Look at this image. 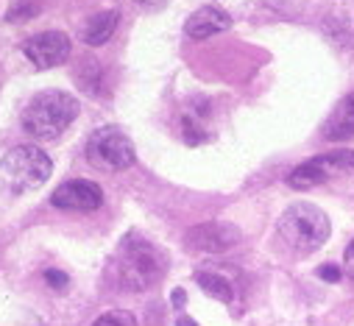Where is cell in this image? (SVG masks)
<instances>
[{
	"label": "cell",
	"instance_id": "6da1fadb",
	"mask_svg": "<svg viewBox=\"0 0 354 326\" xmlns=\"http://www.w3.org/2000/svg\"><path fill=\"white\" fill-rule=\"evenodd\" d=\"M112 271H115V279H118L120 290L140 293V290H148L151 285H156L165 276L167 260L153 242H148L142 237H126L120 242V249H118Z\"/></svg>",
	"mask_w": 354,
	"mask_h": 326
},
{
	"label": "cell",
	"instance_id": "7a4b0ae2",
	"mask_svg": "<svg viewBox=\"0 0 354 326\" xmlns=\"http://www.w3.org/2000/svg\"><path fill=\"white\" fill-rule=\"evenodd\" d=\"M78 117V101L62 90H42L23 109V128L37 140H56Z\"/></svg>",
	"mask_w": 354,
	"mask_h": 326
},
{
	"label": "cell",
	"instance_id": "3957f363",
	"mask_svg": "<svg viewBox=\"0 0 354 326\" xmlns=\"http://www.w3.org/2000/svg\"><path fill=\"white\" fill-rule=\"evenodd\" d=\"M279 237L288 242V246L299 254H310L315 249H321L329 240V218L307 201H299L293 207L285 209V215L279 218Z\"/></svg>",
	"mask_w": 354,
	"mask_h": 326
},
{
	"label": "cell",
	"instance_id": "277c9868",
	"mask_svg": "<svg viewBox=\"0 0 354 326\" xmlns=\"http://www.w3.org/2000/svg\"><path fill=\"white\" fill-rule=\"evenodd\" d=\"M53 173L50 156L37 145H17L0 159V182L12 193H28L42 187Z\"/></svg>",
	"mask_w": 354,
	"mask_h": 326
},
{
	"label": "cell",
	"instance_id": "5b68a950",
	"mask_svg": "<svg viewBox=\"0 0 354 326\" xmlns=\"http://www.w3.org/2000/svg\"><path fill=\"white\" fill-rule=\"evenodd\" d=\"M86 162L104 173H118L134 165V145L118 126H104L86 140Z\"/></svg>",
	"mask_w": 354,
	"mask_h": 326
},
{
	"label": "cell",
	"instance_id": "8992f818",
	"mask_svg": "<svg viewBox=\"0 0 354 326\" xmlns=\"http://www.w3.org/2000/svg\"><path fill=\"white\" fill-rule=\"evenodd\" d=\"M351 171H354V151H329V153L313 156L304 162V165H299L288 176V184L293 190H310V187H318L335 176L351 173Z\"/></svg>",
	"mask_w": 354,
	"mask_h": 326
},
{
	"label": "cell",
	"instance_id": "52a82bcc",
	"mask_svg": "<svg viewBox=\"0 0 354 326\" xmlns=\"http://www.w3.org/2000/svg\"><path fill=\"white\" fill-rule=\"evenodd\" d=\"M23 53L39 70L59 67L70 56V37L62 34V31H42V34L23 42Z\"/></svg>",
	"mask_w": 354,
	"mask_h": 326
},
{
	"label": "cell",
	"instance_id": "ba28073f",
	"mask_svg": "<svg viewBox=\"0 0 354 326\" xmlns=\"http://www.w3.org/2000/svg\"><path fill=\"white\" fill-rule=\"evenodd\" d=\"M50 204L67 212H95L104 204V193L90 179H73L53 190Z\"/></svg>",
	"mask_w": 354,
	"mask_h": 326
},
{
	"label": "cell",
	"instance_id": "9c48e42d",
	"mask_svg": "<svg viewBox=\"0 0 354 326\" xmlns=\"http://www.w3.org/2000/svg\"><path fill=\"white\" fill-rule=\"evenodd\" d=\"M237 242H240V229L232 223H223V220H209V223L193 226L187 231V246L196 251H204V254L229 251Z\"/></svg>",
	"mask_w": 354,
	"mask_h": 326
},
{
	"label": "cell",
	"instance_id": "30bf717a",
	"mask_svg": "<svg viewBox=\"0 0 354 326\" xmlns=\"http://www.w3.org/2000/svg\"><path fill=\"white\" fill-rule=\"evenodd\" d=\"M229 26H232V17H229L223 9H218V6H204V9H198L196 15H190V20L185 23V34H187L190 39H209V37L226 31Z\"/></svg>",
	"mask_w": 354,
	"mask_h": 326
},
{
	"label": "cell",
	"instance_id": "8fae6325",
	"mask_svg": "<svg viewBox=\"0 0 354 326\" xmlns=\"http://www.w3.org/2000/svg\"><path fill=\"white\" fill-rule=\"evenodd\" d=\"M354 137V93H348L337 109L329 115L326 126H324V140L329 142H343Z\"/></svg>",
	"mask_w": 354,
	"mask_h": 326
},
{
	"label": "cell",
	"instance_id": "7c38bea8",
	"mask_svg": "<svg viewBox=\"0 0 354 326\" xmlns=\"http://www.w3.org/2000/svg\"><path fill=\"white\" fill-rule=\"evenodd\" d=\"M118 23H120V12H118V9L98 12V15H93L90 20H86V26H84V31H81V39H84L86 45H90V48L106 45V42L112 39V34H115Z\"/></svg>",
	"mask_w": 354,
	"mask_h": 326
},
{
	"label": "cell",
	"instance_id": "4fadbf2b",
	"mask_svg": "<svg viewBox=\"0 0 354 326\" xmlns=\"http://www.w3.org/2000/svg\"><path fill=\"white\" fill-rule=\"evenodd\" d=\"M196 282H198V287H201L207 296H212V298H218V301H223V304H232V301H234L232 282H226L223 276H218V274H212V271H198V274H196Z\"/></svg>",
	"mask_w": 354,
	"mask_h": 326
},
{
	"label": "cell",
	"instance_id": "5bb4252c",
	"mask_svg": "<svg viewBox=\"0 0 354 326\" xmlns=\"http://www.w3.org/2000/svg\"><path fill=\"white\" fill-rule=\"evenodd\" d=\"M37 12H39V6L34 3V0H17V3L9 9L6 20H9V23H26V20H31Z\"/></svg>",
	"mask_w": 354,
	"mask_h": 326
},
{
	"label": "cell",
	"instance_id": "9a60e30c",
	"mask_svg": "<svg viewBox=\"0 0 354 326\" xmlns=\"http://www.w3.org/2000/svg\"><path fill=\"white\" fill-rule=\"evenodd\" d=\"M93 326H137V318L131 312H126V309H112V312L101 315Z\"/></svg>",
	"mask_w": 354,
	"mask_h": 326
},
{
	"label": "cell",
	"instance_id": "2e32d148",
	"mask_svg": "<svg viewBox=\"0 0 354 326\" xmlns=\"http://www.w3.org/2000/svg\"><path fill=\"white\" fill-rule=\"evenodd\" d=\"M45 282H48V285H50L53 290H67V285H70L67 274H62V271H56V268L45 271Z\"/></svg>",
	"mask_w": 354,
	"mask_h": 326
},
{
	"label": "cell",
	"instance_id": "e0dca14e",
	"mask_svg": "<svg viewBox=\"0 0 354 326\" xmlns=\"http://www.w3.org/2000/svg\"><path fill=\"white\" fill-rule=\"evenodd\" d=\"M343 274L354 282V240L348 242V249H346V257H343Z\"/></svg>",
	"mask_w": 354,
	"mask_h": 326
},
{
	"label": "cell",
	"instance_id": "ac0fdd59",
	"mask_svg": "<svg viewBox=\"0 0 354 326\" xmlns=\"http://www.w3.org/2000/svg\"><path fill=\"white\" fill-rule=\"evenodd\" d=\"M340 274H343V271H340L337 265H321V268H318V276H321L324 282H337Z\"/></svg>",
	"mask_w": 354,
	"mask_h": 326
},
{
	"label": "cell",
	"instance_id": "d6986e66",
	"mask_svg": "<svg viewBox=\"0 0 354 326\" xmlns=\"http://www.w3.org/2000/svg\"><path fill=\"white\" fill-rule=\"evenodd\" d=\"M170 301H173V307H185V301H187V293H185L182 287H176V290L170 293Z\"/></svg>",
	"mask_w": 354,
	"mask_h": 326
},
{
	"label": "cell",
	"instance_id": "ffe728a7",
	"mask_svg": "<svg viewBox=\"0 0 354 326\" xmlns=\"http://www.w3.org/2000/svg\"><path fill=\"white\" fill-rule=\"evenodd\" d=\"M179 326H198L193 318H179Z\"/></svg>",
	"mask_w": 354,
	"mask_h": 326
},
{
	"label": "cell",
	"instance_id": "44dd1931",
	"mask_svg": "<svg viewBox=\"0 0 354 326\" xmlns=\"http://www.w3.org/2000/svg\"><path fill=\"white\" fill-rule=\"evenodd\" d=\"M142 3H151V0H142Z\"/></svg>",
	"mask_w": 354,
	"mask_h": 326
}]
</instances>
